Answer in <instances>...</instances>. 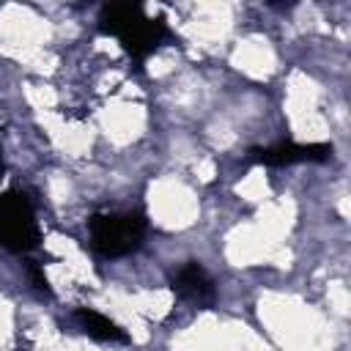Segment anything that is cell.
<instances>
[{"label":"cell","instance_id":"obj_8","mask_svg":"<svg viewBox=\"0 0 351 351\" xmlns=\"http://www.w3.org/2000/svg\"><path fill=\"white\" fill-rule=\"evenodd\" d=\"M0 176H3V162H0Z\"/></svg>","mask_w":351,"mask_h":351},{"label":"cell","instance_id":"obj_4","mask_svg":"<svg viewBox=\"0 0 351 351\" xmlns=\"http://www.w3.org/2000/svg\"><path fill=\"white\" fill-rule=\"evenodd\" d=\"M329 156H332V145H324V143H310V145L280 143V145L258 148L250 154V159H255L266 167H285V165H296V162H324Z\"/></svg>","mask_w":351,"mask_h":351},{"label":"cell","instance_id":"obj_5","mask_svg":"<svg viewBox=\"0 0 351 351\" xmlns=\"http://www.w3.org/2000/svg\"><path fill=\"white\" fill-rule=\"evenodd\" d=\"M173 291L186 299V302H195V304H208L214 299V282L211 277L206 274L203 266L197 263H184L176 277H173Z\"/></svg>","mask_w":351,"mask_h":351},{"label":"cell","instance_id":"obj_7","mask_svg":"<svg viewBox=\"0 0 351 351\" xmlns=\"http://www.w3.org/2000/svg\"><path fill=\"white\" fill-rule=\"evenodd\" d=\"M30 277H33V282H36V288H41V291H47V277L41 274V269H38V266H30Z\"/></svg>","mask_w":351,"mask_h":351},{"label":"cell","instance_id":"obj_3","mask_svg":"<svg viewBox=\"0 0 351 351\" xmlns=\"http://www.w3.org/2000/svg\"><path fill=\"white\" fill-rule=\"evenodd\" d=\"M0 247L11 252H30L38 247L33 206L19 192H8L0 197Z\"/></svg>","mask_w":351,"mask_h":351},{"label":"cell","instance_id":"obj_1","mask_svg":"<svg viewBox=\"0 0 351 351\" xmlns=\"http://www.w3.org/2000/svg\"><path fill=\"white\" fill-rule=\"evenodd\" d=\"M99 27H101V33L115 36L121 41V47L137 63H143L167 36V27L162 19H151L143 14V8L129 5V3L104 5L101 16H99Z\"/></svg>","mask_w":351,"mask_h":351},{"label":"cell","instance_id":"obj_6","mask_svg":"<svg viewBox=\"0 0 351 351\" xmlns=\"http://www.w3.org/2000/svg\"><path fill=\"white\" fill-rule=\"evenodd\" d=\"M77 324H80V329L88 335V337H93V340H99V343H126L129 340V335L115 324V321H110V318H104L101 313H96V310H77Z\"/></svg>","mask_w":351,"mask_h":351},{"label":"cell","instance_id":"obj_2","mask_svg":"<svg viewBox=\"0 0 351 351\" xmlns=\"http://www.w3.org/2000/svg\"><path fill=\"white\" fill-rule=\"evenodd\" d=\"M90 247L101 258H123L143 244L145 219L140 214H96L88 225Z\"/></svg>","mask_w":351,"mask_h":351}]
</instances>
